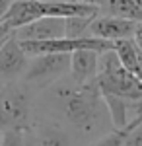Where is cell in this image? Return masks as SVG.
I'll return each instance as SVG.
<instances>
[{
	"mask_svg": "<svg viewBox=\"0 0 142 146\" xmlns=\"http://www.w3.org/2000/svg\"><path fill=\"white\" fill-rule=\"evenodd\" d=\"M41 94L43 115L60 121L76 140H96L113 127L98 80L76 84L68 76Z\"/></svg>",
	"mask_w": 142,
	"mask_h": 146,
	"instance_id": "cell-1",
	"label": "cell"
},
{
	"mask_svg": "<svg viewBox=\"0 0 142 146\" xmlns=\"http://www.w3.org/2000/svg\"><path fill=\"white\" fill-rule=\"evenodd\" d=\"M35 119L33 92L22 80L2 86L0 90V131L31 129Z\"/></svg>",
	"mask_w": 142,
	"mask_h": 146,
	"instance_id": "cell-2",
	"label": "cell"
},
{
	"mask_svg": "<svg viewBox=\"0 0 142 146\" xmlns=\"http://www.w3.org/2000/svg\"><path fill=\"white\" fill-rule=\"evenodd\" d=\"M98 86L101 94L119 96L131 101H142V82L119 62L115 51L99 53Z\"/></svg>",
	"mask_w": 142,
	"mask_h": 146,
	"instance_id": "cell-3",
	"label": "cell"
},
{
	"mask_svg": "<svg viewBox=\"0 0 142 146\" xmlns=\"http://www.w3.org/2000/svg\"><path fill=\"white\" fill-rule=\"evenodd\" d=\"M68 74H70V55L49 53L29 58L22 82L35 94V92H45L53 84L68 78Z\"/></svg>",
	"mask_w": 142,
	"mask_h": 146,
	"instance_id": "cell-4",
	"label": "cell"
},
{
	"mask_svg": "<svg viewBox=\"0 0 142 146\" xmlns=\"http://www.w3.org/2000/svg\"><path fill=\"white\" fill-rule=\"evenodd\" d=\"M27 62L29 56L23 53L20 41L10 33V37L0 45V84L6 86L22 80Z\"/></svg>",
	"mask_w": 142,
	"mask_h": 146,
	"instance_id": "cell-5",
	"label": "cell"
},
{
	"mask_svg": "<svg viewBox=\"0 0 142 146\" xmlns=\"http://www.w3.org/2000/svg\"><path fill=\"white\" fill-rule=\"evenodd\" d=\"M31 135L37 146H76V136L72 135L60 121L53 117L39 115L33 119Z\"/></svg>",
	"mask_w": 142,
	"mask_h": 146,
	"instance_id": "cell-6",
	"label": "cell"
},
{
	"mask_svg": "<svg viewBox=\"0 0 142 146\" xmlns=\"http://www.w3.org/2000/svg\"><path fill=\"white\" fill-rule=\"evenodd\" d=\"M134 29H136V22L99 14L90 25L88 37H96V39L115 43V41H121V39H132Z\"/></svg>",
	"mask_w": 142,
	"mask_h": 146,
	"instance_id": "cell-7",
	"label": "cell"
},
{
	"mask_svg": "<svg viewBox=\"0 0 142 146\" xmlns=\"http://www.w3.org/2000/svg\"><path fill=\"white\" fill-rule=\"evenodd\" d=\"M18 41H51L64 37V18H41L12 31Z\"/></svg>",
	"mask_w": 142,
	"mask_h": 146,
	"instance_id": "cell-8",
	"label": "cell"
},
{
	"mask_svg": "<svg viewBox=\"0 0 142 146\" xmlns=\"http://www.w3.org/2000/svg\"><path fill=\"white\" fill-rule=\"evenodd\" d=\"M99 53L92 49H80L70 53V80L76 84H86L98 78Z\"/></svg>",
	"mask_w": 142,
	"mask_h": 146,
	"instance_id": "cell-9",
	"label": "cell"
},
{
	"mask_svg": "<svg viewBox=\"0 0 142 146\" xmlns=\"http://www.w3.org/2000/svg\"><path fill=\"white\" fill-rule=\"evenodd\" d=\"M99 14L142 23V0H103Z\"/></svg>",
	"mask_w": 142,
	"mask_h": 146,
	"instance_id": "cell-10",
	"label": "cell"
},
{
	"mask_svg": "<svg viewBox=\"0 0 142 146\" xmlns=\"http://www.w3.org/2000/svg\"><path fill=\"white\" fill-rule=\"evenodd\" d=\"M113 51H115V55H117V58H119L121 64L127 68L131 74H134V76L138 78L142 56H140V53H138L136 45H134V41H132V39H121V41H115V43H113Z\"/></svg>",
	"mask_w": 142,
	"mask_h": 146,
	"instance_id": "cell-11",
	"label": "cell"
},
{
	"mask_svg": "<svg viewBox=\"0 0 142 146\" xmlns=\"http://www.w3.org/2000/svg\"><path fill=\"white\" fill-rule=\"evenodd\" d=\"M98 16H72L64 20V37L68 39H80V37H88V29L92 22Z\"/></svg>",
	"mask_w": 142,
	"mask_h": 146,
	"instance_id": "cell-12",
	"label": "cell"
},
{
	"mask_svg": "<svg viewBox=\"0 0 142 146\" xmlns=\"http://www.w3.org/2000/svg\"><path fill=\"white\" fill-rule=\"evenodd\" d=\"M127 135L129 131H109L103 136H99L96 140L88 142L86 146H125V140H127Z\"/></svg>",
	"mask_w": 142,
	"mask_h": 146,
	"instance_id": "cell-13",
	"label": "cell"
},
{
	"mask_svg": "<svg viewBox=\"0 0 142 146\" xmlns=\"http://www.w3.org/2000/svg\"><path fill=\"white\" fill-rule=\"evenodd\" d=\"M0 146H25V131H20V129L2 131V144Z\"/></svg>",
	"mask_w": 142,
	"mask_h": 146,
	"instance_id": "cell-14",
	"label": "cell"
},
{
	"mask_svg": "<svg viewBox=\"0 0 142 146\" xmlns=\"http://www.w3.org/2000/svg\"><path fill=\"white\" fill-rule=\"evenodd\" d=\"M125 146H142V121L138 125H134L125 140Z\"/></svg>",
	"mask_w": 142,
	"mask_h": 146,
	"instance_id": "cell-15",
	"label": "cell"
},
{
	"mask_svg": "<svg viewBox=\"0 0 142 146\" xmlns=\"http://www.w3.org/2000/svg\"><path fill=\"white\" fill-rule=\"evenodd\" d=\"M132 41H134V45H136V49H138V53H140V56H142V23H136Z\"/></svg>",
	"mask_w": 142,
	"mask_h": 146,
	"instance_id": "cell-16",
	"label": "cell"
},
{
	"mask_svg": "<svg viewBox=\"0 0 142 146\" xmlns=\"http://www.w3.org/2000/svg\"><path fill=\"white\" fill-rule=\"evenodd\" d=\"M12 4H14V0H0V22H2V18L6 16V12L10 10Z\"/></svg>",
	"mask_w": 142,
	"mask_h": 146,
	"instance_id": "cell-17",
	"label": "cell"
},
{
	"mask_svg": "<svg viewBox=\"0 0 142 146\" xmlns=\"http://www.w3.org/2000/svg\"><path fill=\"white\" fill-rule=\"evenodd\" d=\"M78 4H86V6H94V8H101L103 6V0H72Z\"/></svg>",
	"mask_w": 142,
	"mask_h": 146,
	"instance_id": "cell-18",
	"label": "cell"
},
{
	"mask_svg": "<svg viewBox=\"0 0 142 146\" xmlns=\"http://www.w3.org/2000/svg\"><path fill=\"white\" fill-rule=\"evenodd\" d=\"M25 146H37V144H35V138H33V135H31L29 129L25 131Z\"/></svg>",
	"mask_w": 142,
	"mask_h": 146,
	"instance_id": "cell-19",
	"label": "cell"
},
{
	"mask_svg": "<svg viewBox=\"0 0 142 146\" xmlns=\"http://www.w3.org/2000/svg\"><path fill=\"white\" fill-rule=\"evenodd\" d=\"M8 37H10V33H8V31H4V29H0V45H2V43H4V41H6Z\"/></svg>",
	"mask_w": 142,
	"mask_h": 146,
	"instance_id": "cell-20",
	"label": "cell"
},
{
	"mask_svg": "<svg viewBox=\"0 0 142 146\" xmlns=\"http://www.w3.org/2000/svg\"><path fill=\"white\" fill-rule=\"evenodd\" d=\"M138 80L142 82V60H140V74H138Z\"/></svg>",
	"mask_w": 142,
	"mask_h": 146,
	"instance_id": "cell-21",
	"label": "cell"
},
{
	"mask_svg": "<svg viewBox=\"0 0 142 146\" xmlns=\"http://www.w3.org/2000/svg\"><path fill=\"white\" fill-rule=\"evenodd\" d=\"M0 90H2V84H0Z\"/></svg>",
	"mask_w": 142,
	"mask_h": 146,
	"instance_id": "cell-22",
	"label": "cell"
},
{
	"mask_svg": "<svg viewBox=\"0 0 142 146\" xmlns=\"http://www.w3.org/2000/svg\"><path fill=\"white\" fill-rule=\"evenodd\" d=\"M0 29H2V25H0Z\"/></svg>",
	"mask_w": 142,
	"mask_h": 146,
	"instance_id": "cell-23",
	"label": "cell"
}]
</instances>
